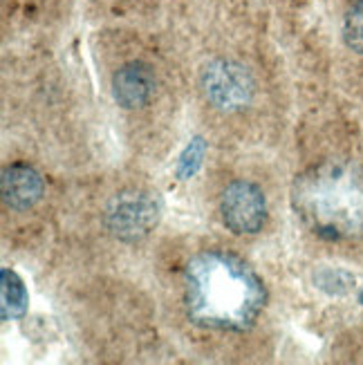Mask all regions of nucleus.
<instances>
[{
	"mask_svg": "<svg viewBox=\"0 0 363 365\" xmlns=\"http://www.w3.org/2000/svg\"><path fill=\"white\" fill-rule=\"evenodd\" d=\"M267 298V284L256 269L231 251H200L184 267V312L202 329L247 331L258 323Z\"/></svg>",
	"mask_w": 363,
	"mask_h": 365,
	"instance_id": "1",
	"label": "nucleus"
},
{
	"mask_svg": "<svg viewBox=\"0 0 363 365\" xmlns=\"http://www.w3.org/2000/svg\"><path fill=\"white\" fill-rule=\"evenodd\" d=\"M290 202L303 227L321 240L363 237V168L354 162L327 160L298 173Z\"/></svg>",
	"mask_w": 363,
	"mask_h": 365,
	"instance_id": "2",
	"label": "nucleus"
},
{
	"mask_svg": "<svg viewBox=\"0 0 363 365\" xmlns=\"http://www.w3.org/2000/svg\"><path fill=\"white\" fill-rule=\"evenodd\" d=\"M162 200L148 188H123L103 209V225L119 242H141L160 227Z\"/></svg>",
	"mask_w": 363,
	"mask_h": 365,
	"instance_id": "3",
	"label": "nucleus"
},
{
	"mask_svg": "<svg viewBox=\"0 0 363 365\" xmlns=\"http://www.w3.org/2000/svg\"><path fill=\"white\" fill-rule=\"evenodd\" d=\"M200 86L207 101L220 113H240L254 103L256 81L242 63L213 58L200 72Z\"/></svg>",
	"mask_w": 363,
	"mask_h": 365,
	"instance_id": "4",
	"label": "nucleus"
},
{
	"mask_svg": "<svg viewBox=\"0 0 363 365\" xmlns=\"http://www.w3.org/2000/svg\"><path fill=\"white\" fill-rule=\"evenodd\" d=\"M220 215L233 235H256L267 225V197L249 180L231 182L220 195Z\"/></svg>",
	"mask_w": 363,
	"mask_h": 365,
	"instance_id": "5",
	"label": "nucleus"
},
{
	"mask_svg": "<svg viewBox=\"0 0 363 365\" xmlns=\"http://www.w3.org/2000/svg\"><path fill=\"white\" fill-rule=\"evenodd\" d=\"M0 193L3 202L11 211H29L45 195V180L41 173L29 164H9L0 178Z\"/></svg>",
	"mask_w": 363,
	"mask_h": 365,
	"instance_id": "6",
	"label": "nucleus"
},
{
	"mask_svg": "<svg viewBox=\"0 0 363 365\" xmlns=\"http://www.w3.org/2000/svg\"><path fill=\"white\" fill-rule=\"evenodd\" d=\"M157 78L153 68L141 61H131L113 74V97L123 110L144 108L155 97Z\"/></svg>",
	"mask_w": 363,
	"mask_h": 365,
	"instance_id": "7",
	"label": "nucleus"
},
{
	"mask_svg": "<svg viewBox=\"0 0 363 365\" xmlns=\"http://www.w3.org/2000/svg\"><path fill=\"white\" fill-rule=\"evenodd\" d=\"M29 309V294L23 278L5 267L0 272V316L3 321H21Z\"/></svg>",
	"mask_w": 363,
	"mask_h": 365,
	"instance_id": "8",
	"label": "nucleus"
},
{
	"mask_svg": "<svg viewBox=\"0 0 363 365\" xmlns=\"http://www.w3.org/2000/svg\"><path fill=\"white\" fill-rule=\"evenodd\" d=\"M312 282L317 289L334 298L348 296L357 287V278L352 272H348V269H343V267H329V264H321L314 269Z\"/></svg>",
	"mask_w": 363,
	"mask_h": 365,
	"instance_id": "9",
	"label": "nucleus"
},
{
	"mask_svg": "<svg viewBox=\"0 0 363 365\" xmlns=\"http://www.w3.org/2000/svg\"><path fill=\"white\" fill-rule=\"evenodd\" d=\"M207 150H209V144L207 139L202 135H195L188 139V144L182 148V153L178 155V162H175V178L180 182H188L193 180L202 164H204V157H207Z\"/></svg>",
	"mask_w": 363,
	"mask_h": 365,
	"instance_id": "10",
	"label": "nucleus"
},
{
	"mask_svg": "<svg viewBox=\"0 0 363 365\" xmlns=\"http://www.w3.org/2000/svg\"><path fill=\"white\" fill-rule=\"evenodd\" d=\"M343 41L350 50L363 56V0H357L348 7L343 19Z\"/></svg>",
	"mask_w": 363,
	"mask_h": 365,
	"instance_id": "11",
	"label": "nucleus"
},
{
	"mask_svg": "<svg viewBox=\"0 0 363 365\" xmlns=\"http://www.w3.org/2000/svg\"><path fill=\"white\" fill-rule=\"evenodd\" d=\"M357 300H359V305L363 307V284L359 287V292H357Z\"/></svg>",
	"mask_w": 363,
	"mask_h": 365,
	"instance_id": "12",
	"label": "nucleus"
}]
</instances>
